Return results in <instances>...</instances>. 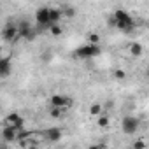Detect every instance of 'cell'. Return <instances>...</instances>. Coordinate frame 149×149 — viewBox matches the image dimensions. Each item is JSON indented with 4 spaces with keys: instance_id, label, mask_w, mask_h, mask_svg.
I'll use <instances>...</instances> for the list:
<instances>
[{
    "instance_id": "cell-1",
    "label": "cell",
    "mask_w": 149,
    "mask_h": 149,
    "mask_svg": "<svg viewBox=\"0 0 149 149\" xmlns=\"http://www.w3.org/2000/svg\"><path fill=\"white\" fill-rule=\"evenodd\" d=\"M111 23H112L114 26H118L121 32H133V28H135L133 18H132L126 11H123V9H116V11L112 13Z\"/></svg>"
},
{
    "instance_id": "cell-2",
    "label": "cell",
    "mask_w": 149,
    "mask_h": 149,
    "mask_svg": "<svg viewBox=\"0 0 149 149\" xmlns=\"http://www.w3.org/2000/svg\"><path fill=\"white\" fill-rule=\"evenodd\" d=\"M100 54V46H95V44H83L79 46L76 51H74V58L77 60H86V58H93V56H98Z\"/></svg>"
},
{
    "instance_id": "cell-3",
    "label": "cell",
    "mask_w": 149,
    "mask_h": 149,
    "mask_svg": "<svg viewBox=\"0 0 149 149\" xmlns=\"http://www.w3.org/2000/svg\"><path fill=\"white\" fill-rule=\"evenodd\" d=\"M35 21L42 30H49L53 26V23H51V9L49 7H39L35 11Z\"/></svg>"
},
{
    "instance_id": "cell-4",
    "label": "cell",
    "mask_w": 149,
    "mask_h": 149,
    "mask_svg": "<svg viewBox=\"0 0 149 149\" xmlns=\"http://www.w3.org/2000/svg\"><path fill=\"white\" fill-rule=\"evenodd\" d=\"M139 126H140V119H139L137 116L128 114V116H125V118L121 119V130H123L125 135H133V133H137Z\"/></svg>"
},
{
    "instance_id": "cell-5",
    "label": "cell",
    "mask_w": 149,
    "mask_h": 149,
    "mask_svg": "<svg viewBox=\"0 0 149 149\" xmlns=\"http://www.w3.org/2000/svg\"><path fill=\"white\" fill-rule=\"evenodd\" d=\"M4 126H11L18 132H23L25 130V119L18 114V112H11L6 119H4Z\"/></svg>"
},
{
    "instance_id": "cell-6",
    "label": "cell",
    "mask_w": 149,
    "mask_h": 149,
    "mask_svg": "<svg viewBox=\"0 0 149 149\" xmlns=\"http://www.w3.org/2000/svg\"><path fill=\"white\" fill-rule=\"evenodd\" d=\"M2 37L6 39V40H9V42H14V40H18L21 35H19V28H18V25H7L6 28H4V32H2Z\"/></svg>"
},
{
    "instance_id": "cell-7",
    "label": "cell",
    "mask_w": 149,
    "mask_h": 149,
    "mask_svg": "<svg viewBox=\"0 0 149 149\" xmlns=\"http://www.w3.org/2000/svg\"><path fill=\"white\" fill-rule=\"evenodd\" d=\"M44 140H47V142H58V140H61V137H63V132L60 130V128H56V126H53V128H47V130H44Z\"/></svg>"
},
{
    "instance_id": "cell-8",
    "label": "cell",
    "mask_w": 149,
    "mask_h": 149,
    "mask_svg": "<svg viewBox=\"0 0 149 149\" xmlns=\"http://www.w3.org/2000/svg\"><path fill=\"white\" fill-rule=\"evenodd\" d=\"M18 130H14V128H11V126H4L2 128V140L7 144V142H14V140H18Z\"/></svg>"
},
{
    "instance_id": "cell-9",
    "label": "cell",
    "mask_w": 149,
    "mask_h": 149,
    "mask_svg": "<svg viewBox=\"0 0 149 149\" xmlns=\"http://www.w3.org/2000/svg\"><path fill=\"white\" fill-rule=\"evenodd\" d=\"M18 28H19V35H21L23 39H28V40H32V39H33V32H32V26H30L26 21H21V23L18 25Z\"/></svg>"
},
{
    "instance_id": "cell-10",
    "label": "cell",
    "mask_w": 149,
    "mask_h": 149,
    "mask_svg": "<svg viewBox=\"0 0 149 149\" xmlns=\"http://www.w3.org/2000/svg\"><path fill=\"white\" fill-rule=\"evenodd\" d=\"M11 60L7 58V56H4L2 60H0V76L2 77H7L9 74H11Z\"/></svg>"
},
{
    "instance_id": "cell-11",
    "label": "cell",
    "mask_w": 149,
    "mask_h": 149,
    "mask_svg": "<svg viewBox=\"0 0 149 149\" xmlns=\"http://www.w3.org/2000/svg\"><path fill=\"white\" fill-rule=\"evenodd\" d=\"M142 46L139 44V42H132L130 46H128V53H130V56H133V58H137V56H140L142 54Z\"/></svg>"
},
{
    "instance_id": "cell-12",
    "label": "cell",
    "mask_w": 149,
    "mask_h": 149,
    "mask_svg": "<svg viewBox=\"0 0 149 149\" xmlns=\"http://www.w3.org/2000/svg\"><path fill=\"white\" fill-rule=\"evenodd\" d=\"M61 9H51V23L53 25H60V19H61Z\"/></svg>"
},
{
    "instance_id": "cell-13",
    "label": "cell",
    "mask_w": 149,
    "mask_h": 149,
    "mask_svg": "<svg viewBox=\"0 0 149 149\" xmlns=\"http://www.w3.org/2000/svg\"><path fill=\"white\" fill-rule=\"evenodd\" d=\"M90 114L91 116H95V118H98V116H102L104 114V109H102V105L100 104H91V107H90Z\"/></svg>"
},
{
    "instance_id": "cell-14",
    "label": "cell",
    "mask_w": 149,
    "mask_h": 149,
    "mask_svg": "<svg viewBox=\"0 0 149 149\" xmlns=\"http://www.w3.org/2000/svg\"><path fill=\"white\" fill-rule=\"evenodd\" d=\"M112 76H114V79L123 81V79H126V72H125L123 68H114V70H112Z\"/></svg>"
},
{
    "instance_id": "cell-15",
    "label": "cell",
    "mask_w": 149,
    "mask_h": 149,
    "mask_svg": "<svg viewBox=\"0 0 149 149\" xmlns=\"http://www.w3.org/2000/svg\"><path fill=\"white\" fill-rule=\"evenodd\" d=\"M97 126H100V128H107V126H109V118H107L105 114L98 116V118H97Z\"/></svg>"
},
{
    "instance_id": "cell-16",
    "label": "cell",
    "mask_w": 149,
    "mask_h": 149,
    "mask_svg": "<svg viewBox=\"0 0 149 149\" xmlns=\"http://www.w3.org/2000/svg\"><path fill=\"white\" fill-rule=\"evenodd\" d=\"M98 42H100V35L95 33V32H91V33L88 35V44H95V46H98Z\"/></svg>"
},
{
    "instance_id": "cell-17",
    "label": "cell",
    "mask_w": 149,
    "mask_h": 149,
    "mask_svg": "<svg viewBox=\"0 0 149 149\" xmlns=\"http://www.w3.org/2000/svg\"><path fill=\"white\" fill-rule=\"evenodd\" d=\"M49 32H51V35L58 37V35H61V33H63V28H61L60 25H53V26L49 28Z\"/></svg>"
},
{
    "instance_id": "cell-18",
    "label": "cell",
    "mask_w": 149,
    "mask_h": 149,
    "mask_svg": "<svg viewBox=\"0 0 149 149\" xmlns=\"http://www.w3.org/2000/svg\"><path fill=\"white\" fill-rule=\"evenodd\" d=\"M60 9H61V14H63V16H68V18H72V16H74V13H76V11H74V7H68V6L60 7Z\"/></svg>"
},
{
    "instance_id": "cell-19",
    "label": "cell",
    "mask_w": 149,
    "mask_h": 149,
    "mask_svg": "<svg viewBox=\"0 0 149 149\" xmlns=\"http://www.w3.org/2000/svg\"><path fill=\"white\" fill-rule=\"evenodd\" d=\"M63 111H65V109H60V107H51V111H49V116H51V118H60Z\"/></svg>"
},
{
    "instance_id": "cell-20",
    "label": "cell",
    "mask_w": 149,
    "mask_h": 149,
    "mask_svg": "<svg viewBox=\"0 0 149 149\" xmlns=\"http://www.w3.org/2000/svg\"><path fill=\"white\" fill-rule=\"evenodd\" d=\"M132 147H133V149H146V140H144V139H139V140H135V142L132 144Z\"/></svg>"
},
{
    "instance_id": "cell-21",
    "label": "cell",
    "mask_w": 149,
    "mask_h": 149,
    "mask_svg": "<svg viewBox=\"0 0 149 149\" xmlns=\"http://www.w3.org/2000/svg\"><path fill=\"white\" fill-rule=\"evenodd\" d=\"M86 149H107V146L102 144V142H98V144H91V146H88Z\"/></svg>"
},
{
    "instance_id": "cell-22",
    "label": "cell",
    "mask_w": 149,
    "mask_h": 149,
    "mask_svg": "<svg viewBox=\"0 0 149 149\" xmlns=\"http://www.w3.org/2000/svg\"><path fill=\"white\" fill-rule=\"evenodd\" d=\"M146 74H147V77H149V67H147V70H146Z\"/></svg>"
}]
</instances>
